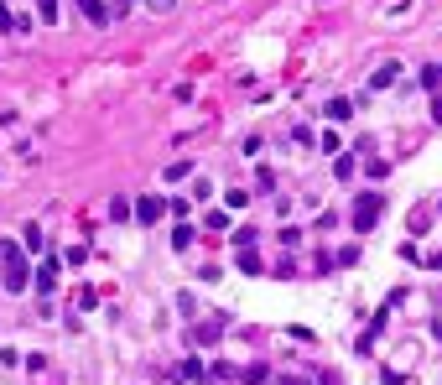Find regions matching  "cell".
<instances>
[{
  "label": "cell",
  "instance_id": "cell-1",
  "mask_svg": "<svg viewBox=\"0 0 442 385\" xmlns=\"http://www.w3.org/2000/svg\"><path fill=\"white\" fill-rule=\"evenodd\" d=\"M32 276H37V265L26 260L21 240H0V286H6V291H26Z\"/></svg>",
  "mask_w": 442,
  "mask_h": 385
},
{
  "label": "cell",
  "instance_id": "cell-2",
  "mask_svg": "<svg viewBox=\"0 0 442 385\" xmlns=\"http://www.w3.org/2000/svg\"><path fill=\"white\" fill-rule=\"evenodd\" d=\"M380 214H385V198L380 193H359L354 198V234H370Z\"/></svg>",
  "mask_w": 442,
  "mask_h": 385
},
{
  "label": "cell",
  "instance_id": "cell-3",
  "mask_svg": "<svg viewBox=\"0 0 442 385\" xmlns=\"http://www.w3.org/2000/svg\"><path fill=\"white\" fill-rule=\"evenodd\" d=\"M58 276H63V255H52V250H47V255L37 260V276H32V286H37V297H42V302L58 291Z\"/></svg>",
  "mask_w": 442,
  "mask_h": 385
},
{
  "label": "cell",
  "instance_id": "cell-4",
  "mask_svg": "<svg viewBox=\"0 0 442 385\" xmlns=\"http://www.w3.org/2000/svg\"><path fill=\"white\" fill-rule=\"evenodd\" d=\"M162 214H167V198H162V193H141V198H136V224H146V229H151Z\"/></svg>",
  "mask_w": 442,
  "mask_h": 385
},
{
  "label": "cell",
  "instance_id": "cell-5",
  "mask_svg": "<svg viewBox=\"0 0 442 385\" xmlns=\"http://www.w3.org/2000/svg\"><path fill=\"white\" fill-rule=\"evenodd\" d=\"M21 250H26V255H37V260L47 255V234H42V224H26V229H21Z\"/></svg>",
  "mask_w": 442,
  "mask_h": 385
},
{
  "label": "cell",
  "instance_id": "cell-6",
  "mask_svg": "<svg viewBox=\"0 0 442 385\" xmlns=\"http://www.w3.org/2000/svg\"><path fill=\"white\" fill-rule=\"evenodd\" d=\"M172 375L187 380V385H203V380H208V370H203V360H198V354H187V360H182L177 370H172Z\"/></svg>",
  "mask_w": 442,
  "mask_h": 385
},
{
  "label": "cell",
  "instance_id": "cell-7",
  "mask_svg": "<svg viewBox=\"0 0 442 385\" xmlns=\"http://www.w3.org/2000/svg\"><path fill=\"white\" fill-rule=\"evenodd\" d=\"M224 317H229V313H213V323H198V328H193V339H198V343H219V339H224V328H229Z\"/></svg>",
  "mask_w": 442,
  "mask_h": 385
},
{
  "label": "cell",
  "instance_id": "cell-8",
  "mask_svg": "<svg viewBox=\"0 0 442 385\" xmlns=\"http://www.w3.org/2000/svg\"><path fill=\"white\" fill-rule=\"evenodd\" d=\"M78 16L89 26H110V6H104V0H78Z\"/></svg>",
  "mask_w": 442,
  "mask_h": 385
},
{
  "label": "cell",
  "instance_id": "cell-9",
  "mask_svg": "<svg viewBox=\"0 0 442 385\" xmlns=\"http://www.w3.org/2000/svg\"><path fill=\"white\" fill-rule=\"evenodd\" d=\"M234 265H239V276H260V271H265L260 250H239V255H234Z\"/></svg>",
  "mask_w": 442,
  "mask_h": 385
},
{
  "label": "cell",
  "instance_id": "cell-10",
  "mask_svg": "<svg viewBox=\"0 0 442 385\" xmlns=\"http://www.w3.org/2000/svg\"><path fill=\"white\" fill-rule=\"evenodd\" d=\"M193 240H198L193 224H172V250H193Z\"/></svg>",
  "mask_w": 442,
  "mask_h": 385
},
{
  "label": "cell",
  "instance_id": "cell-11",
  "mask_svg": "<svg viewBox=\"0 0 442 385\" xmlns=\"http://www.w3.org/2000/svg\"><path fill=\"white\" fill-rule=\"evenodd\" d=\"M400 78V63H385V68H374V78H370V89H391Z\"/></svg>",
  "mask_w": 442,
  "mask_h": 385
},
{
  "label": "cell",
  "instance_id": "cell-12",
  "mask_svg": "<svg viewBox=\"0 0 442 385\" xmlns=\"http://www.w3.org/2000/svg\"><path fill=\"white\" fill-rule=\"evenodd\" d=\"M323 115H328V120H339V125H343V120L354 115V104H349V99H328V104H323Z\"/></svg>",
  "mask_w": 442,
  "mask_h": 385
},
{
  "label": "cell",
  "instance_id": "cell-13",
  "mask_svg": "<svg viewBox=\"0 0 442 385\" xmlns=\"http://www.w3.org/2000/svg\"><path fill=\"white\" fill-rule=\"evenodd\" d=\"M239 380H245V385H265V380H271V365H245Z\"/></svg>",
  "mask_w": 442,
  "mask_h": 385
},
{
  "label": "cell",
  "instance_id": "cell-14",
  "mask_svg": "<svg viewBox=\"0 0 442 385\" xmlns=\"http://www.w3.org/2000/svg\"><path fill=\"white\" fill-rule=\"evenodd\" d=\"M110 219H136V203H130L125 193H120V198H110Z\"/></svg>",
  "mask_w": 442,
  "mask_h": 385
},
{
  "label": "cell",
  "instance_id": "cell-15",
  "mask_svg": "<svg viewBox=\"0 0 442 385\" xmlns=\"http://www.w3.org/2000/svg\"><path fill=\"white\" fill-rule=\"evenodd\" d=\"M276 240L286 245V250H297V245H302V229H297V224H281V229H276Z\"/></svg>",
  "mask_w": 442,
  "mask_h": 385
},
{
  "label": "cell",
  "instance_id": "cell-16",
  "mask_svg": "<svg viewBox=\"0 0 442 385\" xmlns=\"http://www.w3.org/2000/svg\"><path fill=\"white\" fill-rule=\"evenodd\" d=\"M37 21H42V26H58V0H37Z\"/></svg>",
  "mask_w": 442,
  "mask_h": 385
},
{
  "label": "cell",
  "instance_id": "cell-17",
  "mask_svg": "<svg viewBox=\"0 0 442 385\" xmlns=\"http://www.w3.org/2000/svg\"><path fill=\"white\" fill-rule=\"evenodd\" d=\"M73 308H78V313H94V308H99V291H94V286H84V291L73 297Z\"/></svg>",
  "mask_w": 442,
  "mask_h": 385
},
{
  "label": "cell",
  "instance_id": "cell-18",
  "mask_svg": "<svg viewBox=\"0 0 442 385\" xmlns=\"http://www.w3.org/2000/svg\"><path fill=\"white\" fill-rule=\"evenodd\" d=\"M203 229H213V234L229 229V214H224V208H208V214H203Z\"/></svg>",
  "mask_w": 442,
  "mask_h": 385
},
{
  "label": "cell",
  "instance_id": "cell-19",
  "mask_svg": "<svg viewBox=\"0 0 442 385\" xmlns=\"http://www.w3.org/2000/svg\"><path fill=\"white\" fill-rule=\"evenodd\" d=\"M229 240H234L239 250H255V224H245V229H234Z\"/></svg>",
  "mask_w": 442,
  "mask_h": 385
},
{
  "label": "cell",
  "instance_id": "cell-20",
  "mask_svg": "<svg viewBox=\"0 0 442 385\" xmlns=\"http://www.w3.org/2000/svg\"><path fill=\"white\" fill-rule=\"evenodd\" d=\"M68 265H84L89 260V240H78V245H68V255H63Z\"/></svg>",
  "mask_w": 442,
  "mask_h": 385
},
{
  "label": "cell",
  "instance_id": "cell-21",
  "mask_svg": "<svg viewBox=\"0 0 442 385\" xmlns=\"http://www.w3.org/2000/svg\"><path fill=\"white\" fill-rule=\"evenodd\" d=\"M21 360H26V354H21V349H11V343H0V365H6V370H16Z\"/></svg>",
  "mask_w": 442,
  "mask_h": 385
},
{
  "label": "cell",
  "instance_id": "cell-22",
  "mask_svg": "<svg viewBox=\"0 0 442 385\" xmlns=\"http://www.w3.org/2000/svg\"><path fill=\"white\" fill-rule=\"evenodd\" d=\"M317 146H323V151H328V156H343V141H339V130H328V136H323V141H317Z\"/></svg>",
  "mask_w": 442,
  "mask_h": 385
},
{
  "label": "cell",
  "instance_id": "cell-23",
  "mask_svg": "<svg viewBox=\"0 0 442 385\" xmlns=\"http://www.w3.org/2000/svg\"><path fill=\"white\" fill-rule=\"evenodd\" d=\"M422 89H442V63H432V68L422 73Z\"/></svg>",
  "mask_w": 442,
  "mask_h": 385
},
{
  "label": "cell",
  "instance_id": "cell-24",
  "mask_svg": "<svg viewBox=\"0 0 442 385\" xmlns=\"http://www.w3.org/2000/svg\"><path fill=\"white\" fill-rule=\"evenodd\" d=\"M224 203H229V208H245L250 193H245V188H229V193H224Z\"/></svg>",
  "mask_w": 442,
  "mask_h": 385
},
{
  "label": "cell",
  "instance_id": "cell-25",
  "mask_svg": "<svg viewBox=\"0 0 442 385\" xmlns=\"http://www.w3.org/2000/svg\"><path fill=\"white\" fill-rule=\"evenodd\" d=\"M0 32H16V11H11L6 0H0Z\"/></svg>",
  "mask_w": 442,
  "mask_h": 385
},
{
  "label": "cell",
  "instance_id": "cell-26",
  "mask_svg": "<svg viewBox=\"0 0 442 385\" xmlns=\"http://www.w3.org/2000/svg\"><path fill=\"white\" fill-rule=\"evenodd\" d=\"M187 172H193V167H187V162H167V182H182V177H187Z\"/></svg>",
  "mask_w": 442,
  "mask_h": 385
},
{
  "label": "cell",
  "instance_id": "cell-27",
  "mask_svg": "<svg viewBox=\"0 0 442 385\" xmlns=\"http://www.w3.org/2000/svg\"><path fill=\"white\" fill-rule=\"evenodd\" d=\"M354 260H359V250H354V245H343L339 255H333V265H354Z\"/></svg>",
  "mask_w": 442,
  "mask_h": 385
},
{
  "label": "cell",
  "instance_id": "cell-28",
  "mask_svg": "<svg viewBox=\"0 0 442 385\" xmlns=\"http://www.w3.org/2000/svg\"><path fill=\"white\" fill-rule=\"evenodd\" d=\"M317 385H343V375H339V370H323V380H317Z\"/></svg>",
  "mask_w": 442,
  "mask_h": 385
},
{
  "label": "cell",
  "instance_id": "cell-29",
  "mask_svg": "<svg viewBox=\"0 0 442 385\" xmlns=\"http://www.w3.org/2000/svg\"><path fill=\"white\" fill-rule=\"evenodd\" d=\"M146 6H151V11H172L177 0H146Z\"/></svg>",
  "mask_w": 442,
  "mask_h": 385
}]
</instances>
